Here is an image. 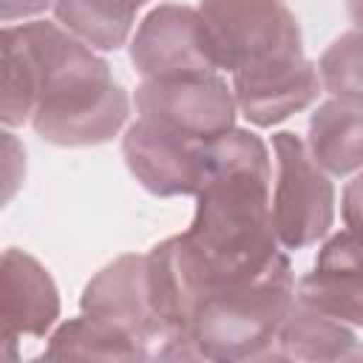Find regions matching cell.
<instances>
[{
	"mask_svg": "<svg viewBox=\"0 0 363 363\" xmlns=\"http://www.w3.org/2000/svg\"><path fill=\"white\" fill-rule=\"evenodd\" d=\"M269 179V150L258 133L233 128L204 142L196 213L179 235L204 292L250 281L278 258Z\"/></svg>",
	"mask_w": 363,
	"mask_h": 363,
	"instance_id": "obj_1",
	"label": "cell"
},
{
	"mask_svg": "<svg viewBox=\"0 0 363 363\" xmlns=\"http://www.w3.org/2000/svg\"><path fill=\"white\" fill-rule=\"evenodd\" d=\"M3 54L26 68L37 99L31 128L48 145H105L128 122L130 96L113 79L108 60L60 23H9Z\"/></svg>",
	"mask_w": 363,
	"mask_h": 363,
	"instance_id": "obj_2",
	"label": "cell"
},
{
	"mask_svg": "<svg viewBox=\"0 0 363 363\" xmlns=\"http://www.w3.org/2000/svg\"><path fill=\"white\" fill-rule=\"evenodd\" d=\"M295 303V275L284 252L255 278L213 286L190 320L196 360H267Z\"/></svg>",
	"mask_w": 363,
	"mask_h": 363,
	"instance_id": "obj_3",
	"label": "cell"
},
{
	"mask_svg": "<svg viewBox=\"0 0 363 363\" xmlns=\"http://www.w3.org/2000/svg\"><path fill=\"white\" fill-rule=\"evenodd\" d=\"M218 71L258 74L303 60V37L284 0H201Z\"/></svg>",
	"mask_w": 363,
	"mask_h": 363,
	"instance_id": "obj_4",
	"label": "cell"
},
{
	"mask_svg": "<svg viewBox=\"0 0 363 363\" xmlns=\"http://www.w3.org/2000/svg\"><path fill=\"white\" fill-rule=\"evenodd\" d=\"M275 190L272 224L286 250H303L329 235L335 221V187L312 159L306 142L292 130L272 133Z\"/></svg>",
	"mask_w": 363,
	"mask_h": 363,
	"instance_id": "obj_5",
	"label": "cell"
},
{
	"mask_svg": "<svg viewBox=\"0 0 363 363\" xmlns=\"http://www.w3.org/2000/svg\"><path fill=\"white\" fill-rule=\"evenodd\" d=\"M139 119L179 136L210 142L235 128L238 102L218 71L142 79L133 94Z\"/></svg>",
	"mask_w": 363,
	"mask_h": 363,
	"instance_id": "obj_6",
	"label": "cell"
},
{
	"mask_svg": "<svg viewBox=\"0 0 363 363\" xmlns=\"http://www.w3.org/2000/svg\"><path fill=\"white\" fill-rule=\"evenodd\" d=\"M130 62L142 79L218 71L216 45L199 9L162 3L130 37Z\"/></svg>",
	"mask_w": 363,
	"mask_h": 363,
	"instance_id": "obj_7",
	"label": "cell"
},
{
	"mask_svg": "<svg viewBox=\"0 0 363 363\" xmlns=\"http://www.w3.org/2000/svg\"><path fill=\"white\" fill-rule=\"evenodd\" d=\"M79 309L99 318L142 346L162 343V323L153 309L147 252H125L105 264L82 289Z\"/></svg>",
	"mask_w": 363,
	"mask_h": 363,
	"instance_id": "obj_8",
	"label": "cell"
},
{
	"mask_svg": "<svg viewBox=\"0 0 363 363\" xmlns=\"http://www.w3.org/2000/svg\"><path fill=\"white\" fill-rule=\"evenodd\" d=\"M122 156L133 179L159 199L196 196L199 190L204 142L136 119L122 136Z\"/></svg>",
	"mask_w": 363,
	"mask_h": 363,
	"instance_id": "obj_9",
	"label": "cell"
},
{
	"mask_svg": "<svg viewBox=\"0 0 363 363\" xmlns=\"http://www.w3.org/2000/svg\"><path fill=\"white\" fill-rule=\"evenodd\" d=\"M295 298L363 329V233L346 227L329 235L318 250L315 269L298 281Z\"/></svg>",
	"mask_w": 363,
	"mask_h": 363,
	"instance_id": "obj_10",
	"label": "cell"
},
{
	"mask_svg": "<svg viewBox=\"0 0 363 363\" xmlns=\"http://www.w3.org/2000/svg\"><path fill=\"white\" fill-rule=\"evenodd\" d=\"M3 286V349L14 360L20 337H45L60 318V292L51 272L28 252L9 247L0 264Z\"/></svg>",
	"mask_w": 363,
	"mask_h": 363,
	"instance_id": "obj_11",
	"label": "cell"
},
{
	"mask_svg": "<svg viewBox=\"0 0 363 363\" xmlns=\"http://www.w3.org/2000/svg\"><path fill=\"white\" fill-rule=\"evenodd\" d=\"M230 85L238 102V113H244L255 128H272L289 119L292 113L309 108L323 91L318 62L306 57L281 68L233 77Z\"/></svg>",
	"mask_w": 363,
	"mask_h": 363,
	"instance_id": "obj_12",
	"label": "cell"
},
{
	"mask_svg": "<svg viewBox=\"0 0 363 363\" xmlns=\"http://www.w3.org/2000/svg\"><path fill=\"white\" fill-rule=\"evenodd\" d=\"M306 147L329 176L363 167V99L329 96L309 116Z\"/></svg>",
	"mask_w": 363,
	"mask_h": 363,
	"instance_id": "obj_13",
	"label": "cell"
},
{
	"mask_svg": "<svg viewBox=\"0 0 363 363\" xmlns=\"http://www.w3.org/2000/svg\"><path fill=\"white\" fill-rule=\"evenodd\" d=\"M360 354L363 349L349 323L295 298L267 360H352Z\"/></svg>",
	"mask_w": 363,
	"mask_h": 363,
	"instance_id": "obj_14",
	"label": "cell"
},
{
	"mask_svg": "<svg viewBox=\"0 0 363 363\" xmlns=\"http://www.w3.org/2000/svg\"><path fill=\"white\" fill-rule=\"evenodd\" d=\"M139 0H54V17L96 51H116L133 37Z\"/></svg>",
	"mask_w": 363,
	"mask_h": 363,
	"instance_id": "obj_15",
	"label": "cell"
},
{
	"mask_svg": "<svg viewBox=\"0 0 363 363\" xmlns=\"http://www.w3.org/2000/svg\"><path fill=\"white\" fill-rule=\"evenodd\" d=\"M45 357H102V360H145L150 357V349L125 335L122 329L79 315L65 323H60L48 335V346L43 352Z\"/></svg>",
	"mask_w": 363,
	"mask_h": 363,
	"instance_id": "obj_16",
	"label": "cell"
},
{
	"mask_svg": "<svg viewBox=\"0 0 363 363\" xmlns=\"http://www.w3.org/2000/svg\"><path fill=\"white\" fill-rule=\"evenodd\" d=\"M323 91L332 96L363 99V31H346L318 60Z\"/></svg>",
	"mask_w": 363,
	"mask_h": 363,
	"instance_id": "obj_17",
	"label": "cell"
},
{
	"mask_svg": "<svg viewBox=\"0 0 363 363\" xmlns=\"http://www.w3.org/2000/svg\"><path fill=\"white\" fill-rule=\"evenodd\" d=\"M340 216H343V224H346L349 230L363 233V167H360V173H357V176L346 184V190H343Z\"/></svg>",
	"mask_w": 363,
	"mask_h": 363,
	"instance_id": "obj_18",
	"label": "cell"
},
{
	"mask_svg": "<svg viewBox=\"0 0 363 363\" xmlns=\"http://www.w3.org/2000/svg\"><path fill=\"white\" fill-rule=\"evenodd\" d=\"M45 9H54V0H0V20L9 26L14 20L37 17Z\"/></svg>",
	"mask_w": 363,
	"mask_h": 363,
	"instance_id": "obj_19",
	"label": "cell"
},
{
	"mask_svg": "<svg viewBox=\"0 0 363 363\" xmlns=\"http://www.w3.org/2000/svg\"><path fill=\"white\" fill-rule=\"evenodd\" d=\"M3 153H6V193H3V199L9 201L11 199V184H14V164H20V162H26V150L20 147V142L14 139V133L6 128L3 130Z\"/></svg>",
	"mask_w": 363,
	"mask_h": 363,
	"instance_id": "obj_20",
	"label": "cell"
},
{
	"mask_svg": "<svg viewBox=\"0 0 363 363\" xmlns=\"http://www.w3.org/2000/svg\"><path fill=\"white\" fill-rule=\"evenodd\" d=\"M346 14L357 26V31H363V0H346Z\"/></svg>",
	"mask_w": 363,
	"mask_h": 363,
	"instance_id": "obj_21",
	"label": "cell"
},
{
	"mask_svg": "<svg viewBox=\"0 0 363 363\" xmlns=\"http://www.w3.org/2000/svg\"><path fill=\"white\" fill-rule=\"evenodd\" d=\"M139 3H142V6H145V3H147V0H139Z\"/></svg>",
	"mask_w": 363,
	"mask_h": 363,
	"instance_id": "obj_22",
	"label": "cell"
}]
</instances>
